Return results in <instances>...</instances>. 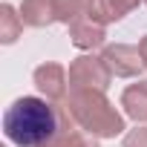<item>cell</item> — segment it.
I'll use <instances>...</instances> for the list:
<instances>
[{
	"label": "cell",
	"instance_id": "obj_9",
	"mask_svg": "<svg viewBox=\"0 0 147 147\" xmlns=\"http://www.w3.org/2000/svg\"><path fill=\"white\" fill-rule=\"evenodd\" d=\"M121 107L127 118H133L136 124H144L147 121V81L130 84L121 92Z\"/></svg>",
	"mask_w": 147,
	"mask_h": 147
},
{
	"label": "cell",
	"instance_id": "obj_11",
	"mask_svg": "<svg viewBox=\"0 0 147 147\" xmlns=\"http://www.w3.org/2000/svg\"><path fill=\"white\" fill-rule=\"evenodd\" d=\"M87 18L95 20V23H101V26L121 20L118 9L113 6V0H90V3H87Z\"/></svg>",
	"mask_w": 147,
	"mask_h": 147
},
{
	"label": "cell",
	"instance_id": "obj_10",
	"mask_svg": "<svg viewBox=\"0 0 147 147\" xmlns=\"http://www.w3.org/2000/svg\"><path fill=\"white\" fill-rule=\"evenodd\" d=\"M20 29H23V18L9 3H3L0 6V43H15L20 38Z\"/></svg>",
	"mask_w": 147,
	"mask_h": 147
},
{
	"label": "cell",
	"instance_id": "obj_5",
	"mask_svg": "<svg viewBox=\"0 0 147 147\" xmlns=\"http://www.w3.org/2000/svg\"><path fill=\"white\" fill-rule=\"evenodd\" d=\"M38 92L46 101H63L66 98V87H69V72L61 63H40L32 75Z\"/></svg>",
	"mask_w": 147,
	"mask_h": 147
},
{
	"label": "cell",
	"instance_id": "obj_4",
	"mask_svg": "<svg viewBox=\"0 0 147 147\" xmlns=\"http://www.w3.org/2000/svg\"><path fill=\"white\" fill-rule=\"evenodd\" d=\"M101 61L110 69V75H115V78H136L141 72V66H144L138 46H130V43H110V46H104Z\"/></svg>",
	"mask_w": 147,
	"mask_h": 147
},
{
	"label": "cell",
	"instance_id": "obj_15",
	"mask_svg": "<svg viewBox=\"0 0 147 147\" xmlns=\"http://www.w3.org/2000/svg\"><path fill=\"white\" fill-rule=\"evenodd\" d=\"M138 52H141V61H144V69H147V35L138 40Z\"/></svg>",
	"mask_w": 147,
	"mask_h": 147
},
{
	"label": "cell",
	"instance_id": "obj_13",
	"mask_svg": "<svg viewBox=\"0 0 147 147\" xmlns=\"http://www.w3.org/2000/svg\"><path fill=\"white\" fill-rule=\"evenodd\" d=\"M121 147H147V127H136L124 136Z\"/></svg>",
	"mask_w": 147,
	"mask_h": 147
},
{
	"label": "cell",
	"instance_id": "obj_12",
	"mask_svg": "<svg viewBox=\"0 0 147 147\" xmlns=\"http://www.w3.org/2000/svg\"><path fill=\"white\" fill-rule=\"evenodd\" d=\"M87 3L90 0H58V23L72 26L75 20L87 18Z\"/></svg>",
	"mask_w": 147,
	"mask_h": 147
},
{
	"label": "cell",
	"instance_id": "obj_14",
	"mask_svg": "<svg viewBox=\"0 0 147 147\" xmlns=\"http://www.w3.org/2000/svg\"><path fill=\"white\" fill-rule=\"evenodd\" d=\"M113 6H115V9H118V15L124 18L127 12H133V9L138 6V0H113Z\"/></svg>",
	"mask_w": 147,
	"mask_h": 147
},
{
	"label": "cell",
	"instance_id": "obj_1",
	"mask_svg": "<svg viewBox=\"0 0 147 147\" xmlns=\"http://www.w3.org/2000/svg\"><path fill=\"white\" fill-rule=\"evenodd\" d=\"M3 133L18 147H43L58 133V110L49 107L46 98L23 95L6 110Z\"/></svg>",
	"mask_w": 147,
	"mask_h": 147
},
{
	"label": "cell",
	"instance_id": "obj_8",
	"mask_svg": "<svg viewBox=\"0 0 147 147\" xmlns=\"http://www.w3.org/2000/svg\"><path fill=\"white\" fill-rule=\"evenodd\" d=\"M20 18L26 26L43 29L52 20H58V0H23L20 3Z\"/></svg>",
	"mask_w": 147,
	"mask_h": 147
},
{
	"label": "cell",
	"instance_id": "obj_2",
	"mask_svg": "<svg viewBox=\"0 0 147 147\" xmlns=\"http://www.w3.org/2000/svg\"><path fill=\"white\" fill-rule=\"evenodd\" d=\"M66 113L75 118L81 130H87L95 138H115L127 130L124 115L98 90H72L66 98Z\"/></svg>",
	"mask_w": 147,
	"mask_h": 147
},
{
	"label": "cell",
	"instance_id": "obj_3",
	"mask_svg": "<svg viewBox=\"0 0 147 147\" xmlns=\"http://www.w3.org/2000/svg\"><path fill=\"white\" fill-rule=\"evenodd\" d=\"M110 69L104 66L101 55H78L75 61L69 63V87L72 90H98L107 92L110 87Z\"/></svg>",
	"mask_w": 147,
	"mask_h": 147
},
{
	"label": "cell",
	"instance_id": "obj_6",
	"mask_svg": "<svg viewBox=\"0 0 147 147\" xmlns=\"http://www.w3.org/2000/svg\"><path fill=\"white\" fill-rule=\"evenodd\" d=\"M43 147H98V141H95V136L81 130L75 124V118H72L66 113V107H63V110H58V133Z\"/></svg>",
	"mask_w": 147,
	"mask_h": 147
},
{
	"label": "cell",
	"instance_id": "obj_7",
	"mask_svg": "<svg viewBox=\"0 0 147 147\" xmlns=\"http://www.w3.org/2000/svg\"><path fill=\"white\" fill-rule=\"evenodd\" d=\"M69 40H72V46H78V49H98V46H104V40H107V32H104V26L101 23H95V20H90V18H81V20H75L69 26Z\"/></svg>",
	"mask_w": 147,
	"mask_h": 147
},
{
	"label": "cell",
	"instance_id": "obj_16",
	"mask_svg": "<svg viewBox=\"0 0 147 147\" xmlns=\"http://www.w3.org/2000/svg\"><path fill=\"white\" fill-rule=\"evenodd\" d=\"M144 3H147V0H144Z\"/></svg>",
	"mask_w": 147,
	"mask_h": 147
}]
</instances>
